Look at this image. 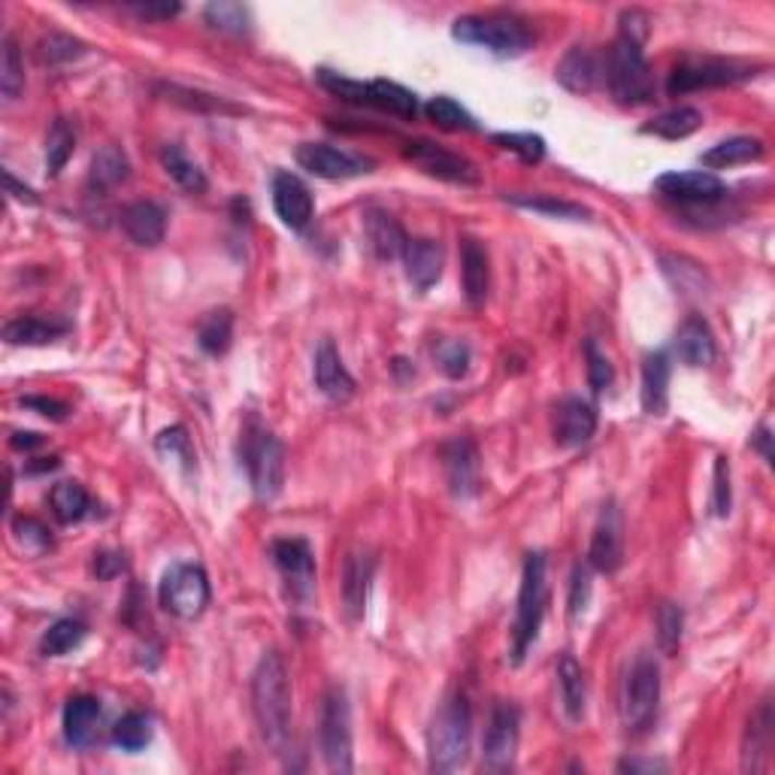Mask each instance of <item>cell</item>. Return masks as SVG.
Here are the masks:
<instances>
[{"instance_id": "277c9868", "label": "cell", "mask_w": 775, "mask_h": 775, "mask_svg": "<svg viewBox=\"0 0 775 775\" xmlns=\"http://www.w3.org/2000/svg\"><path fill=\"white\" fill-rule=\"evenodd\" d=\"M451 37L467 43V46H482V49L500 55V58H516V55L528 52L533 43V34L521 19L500 13L463 15L451 27Z\"/></svg>"}, {"instance_id": "d6a6232c", "label": "cell", "mask_w": 775, "mask_h": 775, "mask_svg": "<svg viewBox=\"0 0 775 775\" xmlns=\"http://www.w3.org/2000/svg\"><path fill=\"white\" fill-rule=\"evenodd\" d=\"M367 107L382 109V112L397 116V119H415L419 100H415V95L409 88L397 85V82L376 80L367 82Z\"/></svg>"}, {"instance_id": "9f6ffc18", "label": "cell", "mask_w": 775, "mask_h": 775, "mask_svg": "<svg viewBox=\"0 0 775 775\" xmlns=\"http://www.w3.org/2000/svg\"><path fill=\"white\" fill-rule=\"evenodd\" d=\"M712 512L724 518L734 506V488H730V463L727 458H715V479H712Z\"/></svg>"}, {"instance_id": "11a10c76", "label": "cell", "mask_w": 775, "mask_h": 775, "mask_svg": "<svg viewBox=\"0 0 775 775\" xmlns=\"http://www.w3.org/2000/svg\"><path fill=\"white\" fill-rule=\"evenodd\" d=\"M585 361H588V385L594 388V391H606L609 385H613V364H609V358L600 352L597 342L588 340L585 342Z\"/></svg>"}, {"instance_id": "30bf717a", "label": "cell", "mask_w": 775, "mask_h": 775, "mask_svg": "<svg viewBox=\"0 0 775 775\" xmlns=\"http://www.w3.org/2000/svg\"><path fill=\"white\" fill-rule=\"evenodd\" d=\"M754 76L751 64L742 61H727V58H685L679 61L673 73H669L667 92L676 95H691V92H703V88H722V85H734Z\"/></svg>"}, {"instance_id": "db71d44e", "label": "cell", "mask_w": 775, "mask_h": 775, "mask_svg": "<svg viewBox=\"0 0 775 775\" xmlns=\"http://www.w3.org/2000/svg\"><path fill=\"white\" fill-rule=\"evenodd\" d=\"M155 449L161 451L164 458H173V461L185 463V467H191V461H194V451H191V439L189 434H185V427H167V431H161L158 434V439H155Z\"/></svg>"}, {"instance_id": "7c38bea8", "label": "cell", "mask_w": 775, "mask_h": 775, "mask_svg": "<svg viewBox=\"0 0 775 775\" xmlns=\"http://www.w3.org/2000/svg\"><path fill=\"white\" fill-rule=\"evenodd\" d=\"M407 161H412L422 173L434 179H443V182H451V185H476L479 173L473 164L455 155V152L443 149L436 143H427V140H415V143H407Z\"/></svg>"}, {"instance_id": "7402d4cb", "label": "cell", "mask_w": 775, "mask_h": 775, "mask_svg": "<svg viewBox=\"0 0 775 775\" xmlns=\"http://www.w3.org/2000/svg\"><path fill=\"white\" fill-rule=\"evenodd\" d=\"M773 724V703L763 700L761 706L754 709V715L749 718V727H746V746H742V770H746V773H763V770L770 766L775 734Z\"/></svg>"}, {"instance_id": "4316f807", "label": "cell", "mask_w": 775, "mask_h": 775, "mask_svg": "<svg viewBox=\"0 0 775 775\" xmlns=\"http://www.w3.org/2000/svg\"><path fill=\"white\" fill-rule=\"evenodd\" d=\"M122 231L136 245H158L167 231V216L158 204L152 201H136L122 209Z\"/></svg>"}, {"instance_id": "60d3db41", "label": "cell", "mask_w": 775, "mask_h": 775, "mask_svg": "<svg viewBox=\"0 0 775 775\" xmlns=\"http://www.w3.org/2000/svg\"><path fill=\"white\" fill-rule=\"evenodd\" d=\"M85 640V625L76 621V618H61L55 621L40 640V652L46 657H64L68 652H73L80 642Z\"/></svg>"}, {"instance_id": "c3c4849f", "label": "cell", "mask_w": 775, "mask_h": 775, "mask_svg": "<svg viewBox=\"0 0 775 775\" xmlns=\"http://www.w3.org/2000/svg\"><path fill=\"white\" fill-rule=\"evenodd\" d=\"M204 15L209 25L216 27V31H225V34H243L245 25H249V10L240 7V3H228V0L209 3Z\"/></svg>"}, {"instance_id": "ffe728a7", "label": "cell", "mask_w": 775, "mask_h": 775, "mask_svg": "<svg viewBox=\"0 0 775 775\" xmlns=\"http://www.w3.org/2000/svg\"><path fill=\"white\" fill-rule=\"evenodd\" d=\"M594 434H597V412L591 403L579 400V397H567L555 409V439H558V446L576 449V446H585Z\"/></svg>"}, {"instance_id": "3957f363", "label": "cell", "mask_w": 775, "mask_h": 775, "mask_svg": "<svg viewBox=\"0 0 775 775\" xmlns=\"http://www.w3.org/2000/svg\"><path fill=\"white\" fill-rule=\"evenodd\" d=\"M240 458H243L249 485L258 500H273L286 485V449L282 443L267 431L258 419H249L240 439Z\"/></svg>"}, {"instance_id": "ee69618b", "label": "cell", "mask_w": 775, "mask_h": 775, "mask_svg": "<svg viewBox=\"0 0 775 775\" xmlns=\"http://www.w3.org/2000/svg\"><path fill=\"white\" fill-rule=\"evenodd\" d=\"M0 92L7 100L25 92V68H22V55L13 37H3V52H0Z\"/></svg>"}, {"instance_id": "f35d334b", "label": "cell", "mask_w": 775, "mask_h": 775, "mask_svg": "<svg viewBox=\"0 0 775 775\" xmlns=\"http://www.w3.org/2000/svg\"><path fill=\"white\" fill-rule=\"evenodd\" d=\"M128 173H131V164H128L119 146H104L92 158V185H97L100 191L119 189L128 179Z\"/></svg>"}, {"instance_id": "8d00e7d4", "label": "cell", "mask_w": 775, "mask_h": 775, "mask_svg": "<svg viewBox=\"0 0 775 775\" xmlns=\"http://www.w3.org/2000/svg\"><path fill=\"white\" fill-rule=\"evenodd\" d=\"M233 340V313L231 310H213V313L204 315V322L197 327V346L204 349L206 354H225L231 349Z\"/></svg>"}, {"instance_id": "f1b7e54d", "label": "cell", "mask_w": 775, "mask_h": 775, "mask_svg": "<svg viewBox=\"0 0 775 775\" xmlns=\"http://www.w3.org/2000/svg\"><path fill=\"white\" fill-rule=\"evenodd\" d=\"M97 724H100V703L95 697H73L64 706V739L73 749L92 746V739L97 736Z\"/></svg>"}, {"instance_id": "ba28073f", "label": "cell", "mask_w": 775, "mask_h": 775, "mask_svg": "<svg viewBox=\"0 0 775 775\" xmlns=\"http://www.w3.org/2000/svg\"><path fill=\"white\" fill-rule=\"evenodd\" d=\"M661 703V667L652 657H637L621 688V722L627 730L640 734L657 715Z\"/></svg>"}, {"instance_id": "6f0895ef", "label": "cell", "mask_w": 775, "mask_h": 775, "mask_svg": "<svg viewBox=\"0 0 775 775\" xmlns=\"http://www.w3.org/2000/svg\"><path fill=\"white\" fill-rule=\"evenodd\" d=\"M588 597H591V572H588V567H576V572H572V585H570V618L572 621L585 613Z\"/></svg>"}, {"instance_id": "f546056e", "label": "cell", "mask_w": 775, "mask_h": 775, "mask_svg": "<svg viewBox=\"0 0 775 775\" xmlns=\"http://www.w3.org/2000/svg\"><path fill=\"white\" fill-rule=\"evenodd\" d=\"M68 334L64 322H52V318H40V315H22L3 325V340L10 346H49L58 337Z\"/></svg>"}, {"instance_id": "816d5d0a", "label": "cell", "mask_w": 775, "mask_h": 775, "mask_svg": "<svg viewBox=\"0 0 775 775\" xmlns=\"http://www.w3.org/2000/svg\"><path fill=\"white\" fill-rule=\"evenodd\" d=\"M434 358L449 379H461L470 370V349L461 340H439L434 346Z\"/></svg>"}, {"instance_id": "be15d7a7", "label": "cell", "mask_w": 775, "mask_h": 775, "mask_svg": "<svg viewBox=\"0 0 775 775\" xmlns=\"http://www.w3.org/2000/svg\"><path fill=\"white\" fill-rule=\"evenodd\" d=\"M10 446H13L15 451H34L43 446V436L31 434V431H19V434H13V439H10Z\"/></svg>"}, {"instance_id": "4fadbf2b", "label": "cell", "mask_w": 775, "mask_h": 775, "mask_svg": "<svg viewBox=\"0 0 775 775\" xmlns=\"http://www.w3.org/2000/svg\"><path fill=\"white\" fill-rule=\"evenodd\" d=\"M625 560V524H621V512L618 506L609 500L603 506V512L597 518V528L591 536V548H588V567H594L597 572L613 576Z\"/></svg>"}, {"instance_id": "bcb514c9", "label": "cell", "mask_w": 775, "mask_h": 775, "mask_svg": "<svg viewBox=\"0 0 775 775\" xmlns=\"http://www.w3.org/2000/svg\"><path fill=\"white\" fill-rule=\"evenodd\" d=\"M512 204L521 206V209H533V213H543V216H555V218H572V221H582V218H591L585 206L570 204V201H560V197H528V194H512L509 197Z\"/></svg>"}, {"instance_id": "7bdbcfd3", "label": "cell", "mask_w": 775, "mask_h": 775, "mask_svg": "<svg viewBox=\"0 0 775 775\" xmlns=\"http://www.w3.org/2000/svg\"><path fill=\"white\" fill-rule=\"evenodd\" d=\"M424 112H427V119H431L436 128H443V131H476V119H473L458 100H451V97H434V100L424 107Z\"/></svg>"}, {"instance_id": "91938a15", "label": "cell", "mask_w": 775, "mask_h": 775, "mask_svg": "<svg viewBox=\"0 0 775 775\" xmlns=\"http://www.w3.org/2000/svg\"><path fill=\"white\" fill-rule=\"evenodd\" d=\"M97 579H116L119 572H124V555L119 552H100L95 558Z\"/></svg>"}, {"instance_id": "7dc6e473", "label": "cell", "mask_w": 775, "mask_h": 775, "mask_svg": "<svg viewBox=\"0 0 775 775\" xmlns=\"http://www.w3.org/2000/svg\"><path fill=\"white\" fill-rule=\"evenodd\" d=\"M657 645L664 654H676L681 645V627H685V615L676 603H661L657 606Z\"/></svg>"}, {"instance_id": "484cf974", "label": "cell", "mask_w": 775, "mask_h": 775, "mask_svg": "<svg viewBox=\"0 0 775 775\" xmlns=\"http://www.w3.org/2000/svg\"><path fill=\"white\" fill-rule=\"evenodd\" d=\"M669 364L667 352H652L642 361V409L649 415H664L669 407Z\"/></svg>"}, {"instance_id": "9c48e42d", "label": "cell", "mask_w": 775, "mask_h": 775, "mask_svg": "<svg viewBox=\"0 0 775 775\" xmlns=\"http://www.w3.org/2000/svg\"><path fill=\"white\" fill-rule=\"evenodd\" d=\"M158 600L164 613H170L179 621H194L209 606V579L197 564H177L164 572Z\"/></svg>"}, {"instance_id": "f907efd6", "label": "cell", "mask_w": 775, "mask_h": 775, "mask_svg": "<svg viewBox=\"0 0 775 775\" xmlns=\"http://www.w3.org/2000/svg\"><path fill=\"white\" fill-rule=\"evenodd\" d=\"M315 76L322 82V88H327L334 97L349 100V104H358V107H367V82L349 80V76H340V73H334V70H318Z\"/></svg>"}, {"instance_id": "836d02e7", "label": "cell", "mask_w": 775, "mask_h": 775, "mask_svg": "<svg viewBox=\"0 0 775 775\" xmlns=\"http://www.w3.org/2000/svg\"><path fill=\"white\" fill-rule=\"evenodd\" d=\"M558 688L560 703L567 709L570 722H579L585 715V673L570 654H564L558 661Z\"/></svg>"}, {"instance_id": "f6af8a7d", "label": "cell", "mask_w": 775, "mask_h": 775, "mask_svg": "<svg viewBox=\"0 0 775 775\" xmlns=\"http://www.w3.org/2000/svg\"><path fill=\"white\" fill-rule=\"evenodd\" d=\"M85 52H88V46L76 37H68V34H49L37 43V58L43 64H70Z\"/></svg>"}, {"instance_id": "9a60e30c", "label": "cell", "mask_w": 775, "mask_h": 775, "mask_svg": "<svg viewBox=\"0 0 775 775\" xmlns=\"http://www.w3.org/2000/svg\"><path fill=\"white\" fill-rule=\"evenodd\" d=\"M657 194H664L669 201H679L688 206H709L718 204L727 197V185L715 173L691 170V173H664L654 182Z\"/></svg>"}, {"instance_id": "6da1fadb", "label": "cell", "mask_w": 775, "mask_h": 775, "mask_svg": "<svg viewBox=\"0 0 775 775\" xmlns=\"http://www.w3.org/2000/svg\"><path fill=\"white\" fill-rule=\"evenodd\" d=\"M252 709L258 718L261 736L273 754H291V681H288L286 661L276 652H264V657L252 676Z\"/></svg>"}, {"instance_id": "e7e4bbea", "label": "cell", "mask_w": 775, "mask_h": 775, "mask_svg": "<svg viewBox=\"0 0 775 775\" xmlns=\"http://www.w3.org/2000/svg\"><path fill=\"white\" fill-rule=\"evenodd\" d=\"M770 439H773V436H770V431H766V427H761V431H758V436H754V446H758V449L763 451V458H766V461H773V449H770Z\"/></svg>"}, {"instance_id": "6125c7cd", "label": "cell", "mask_w": 775, "mask_h": 775, "mask_svg": "<svg viewBox=\"0 0 775 775\" xmlns=\"http://www.w3.org/2000/svg\"><path fill=\"white\" fill-rule=\"evenodd\" d=\"M3 182H7V194H13L15 201H22V204L27 206H37V194L27 189V185H22L10 170H3Z\"/></svg>"}, {"instance_id": "74e56055", "label": "cell", "mask_w": 775, "mask_h": 775, "mask_svg": "<svg viewBox=\"0 0 775 775\" xmlns=\"http://www.w3.org/2000/svg\"><path fill=\"white\" fill-rule=\"evenodd\" d=\"M49 506H52L55 518H58L61 524H76V521H82L85 512H88V491L82 488L80 482L64 479V482H58L52 494H49Z\"/></svg>"}, {"instance_id": "e575fe53", "label": "cell", "mask_w": 775, "mask_h": 775, "mask_svg": "<svg viewBox=\"0 0 775 775\" xmlns=\"http://www.w3.org/2000/svg\"><path fill=\"white\" fill-rule=\"evenodd\" d=\"M703 128V112L694 107H676L669 112H661L657 119L645 124V134L661 136V140H685V136L697 134Z\"/></svg>"}, {"instance_id": "f5cc1de1", "label": "cell", "mask_w": 775, "mask_h": 775, "mask_svg": "<svg viewBox=\"0 0 775 775\" xmlns=\"http://www.w3.org/2000/svg\"><path fill=\"white\" fill-rule=\"evenodd\" d=\"M494 143L524 164H540L545 158V140L540 134H494Z\"/></svg>"}, {"instance_id": "ac0fdd59", "label": "cell", "mask_w": 775, "mask_h": 775, "mask_svg": "<svg viewBox=\"0 0 775 775\" xmlns=\"http://www.w3.org/2000/svg\"><path fill=\"white\" fill-rule=\"evenodd\" d=\"M273 209L282 218V225L291 231H303L313 221L315 204L310 189L291 173H276L273 177Z\"/></svg>"}, {"instance_id": "b9f144b4", "label": "cell", "mask_w": 775, "mask_h": 775, "mask_svg": "<svg viewBox=\"0 0 775 775\" xmlns=\"http://www.w3.org/2000/svg\"><path fill=\"white\" fill-rule=\"evenodd\" d=\"M112 742L124 751H140L152 742V718L143 712H128L112 727Z\"/></svg>"}, {"instance_id": "44dd1931", "label": "cell", "mask_w": 775, "mask_h": 775, "mask_svg": "<svg viewBox=\"0 0 775 775\" xmlns=\"http://www.w3.org/2000/svg\"><path fill=\"white\" fill-rule=\"evenodd\" d=\"M313 376H315V388H318L327 400H334V403H346V400L354 395L352 373L346 370L340 352H337V346H334L330 340L322 342L318 352H315Z\"/></svg>"}, {"instance_id": "cb8c5ba5", "label": "cell", "mask_w": 775, "mask_h": 775, "mask_svg": "<svg viewBox=\"0 0 775 775\" xmlns=\"http://www.w3.org/2000/svg\"><path fill=\"white\" fill-rule=\"evenodd\" d=\"M461 282L467 303H470L473 310L485 306L491 286L488 252H485V245L473 240V237H463L461 240Z\"/></svg>"}, {"instance_id": "d4e9b609", "label": "cell", "mask_w": 775, "mask_h": 775, "mask_svg": "<svg viewBox=\"0 0 775 775\" xmlns=\"http://www.w3.org/2000/svg\"><path fill=\"white\" fill-rule=\"evenodd\" d=\"M364 231H367V243L373 249V255L379 261H395L403 258V249H407V233L400 228L391 213L385 209H367L364 216Z\"/></svg>"}, {"instance_id": "680465c9", "label": "cell", "mask_w": 775, "mask_h": 775, "mask_svg": "<svg viewBox=\"0 0 775 775\" xmlns=\"http://www.w3.org/2000/svg\"><path fill=\"white\" fill-rule=\"evenodd\" d=\"M25 409H34V412H40V415H46V419H52V422H64L68 419L70 407L64 403V400H55V397H22L19 400Z\"/></svg>"}, {"instance_id": "8fae6325", "label": "cell", "mask_w": 775, "mask_h": 775, "mask_svg": "<svg viewBox=\"0 0 775 775\" xmlns=\"http://www.w3.org/2000/svg\"><path fill=\"white\" fill-rule=\"evenodd\" d=\"M518 727H521V712L512 703H497L491 709L488 730H485V742H482V763L488 773L512 770L518 751Z\"/></svg>"}, {"instance_id": "52a82bcc", "label": "cell", "mask_w": 775, "mask_h": 775, "mask_svg": "<svg viewBox=\"0 0 775 775\" xmlns=\"http://www.w3.org/2000/svg\"><path fill=\"white\" fill-rule=\"evenodd\" d=\"M318 749L330 773H352V709L342 688H330L322 703Z\"/></svg>"}, {"instance_id": "1f68e13d", "label": "cell", "mask_w": 775, "mask_h": 775, "mask_svg": "<svg viewBox=\"0 0 775 775\" xmlns=\"http://www.w3.org/2000/svg\"><path fill=\"white\" fill-rule=\"evenodd\" d=\"M597 58L576 46L570 52L564 55V61L558 64V82L567 88V92H576V95H588L597 82Z\"/></svg>"}, {"instance_id": "2e32d148", "label": "cell", "mask_w": 775, "mask_h": 775, "mask_svg": "<svg viewBox=\"0 0 775 775\" xmlns=\"http://www.w3.org/2000/svg\"><path fill=\"white\" fill-rule=\"evenodd\" d=\"M443 467H446V479H449V488L455 497H476L482 488V461H479L476 443L458 436L443 446Z\"/></svg>"}, {"instance_id": "8992f818", "label": "cell", "mask_w": 775, "mask_h": 775, "mask_svg": "<svg viewBox=\"0 0 775 775\" xmlns=\"http://www.w3.org/2000/svg\"><path fill=\"white\" fill-rule=\"evenodd\" d=\"M545 603H548V588H545V555L533 552L524 560L521 572V591H518L516 625H512V661L521 664L524 654L536 640L540 625H543Z\"/></svg>"}, {"instance_id": "83f0119b", "label": "cell", "mask_w": 775, "mask_h": 775, "mask_svg": "<svg viewBox=\"0 0 775 775\" xmlns=\"http://www.w3.org/2000/svg\"><path fill=\"white\" fill-rule=\"evenodd\" d=\"M676 354H679L681 364H688V367H709L715 361V354H718L715 337H712V330H709L703 318L691 315L679 327V334H676Z\"/></svg>"}, {"instance_id": "5bb4252c", "label": "cell", "mask_w": 775, "mask_h": 775, "mask_svg": "<svg viewBox=\"0 0 775 775\" xmlns=\"http://www.w3.org/2000/svg\"><path fill=\"white\" fill-rule=\"evenodd\" d=\"M273 564L282 572L288 591L298 600H306L315 591V558L306 540H276Z\"/></svg>"}, {"instance_id": "681fc988", "label": "cell", "mask_w": 775, "mask_h": 775, "mask_svg": "<svg viewBox=\"0 0 775 775\" xmlns=\"http://www.w3.org/2000/svg\"><path fill=\"white\" fill-rule=\"evenodd\" d=\"M13 540L25 548V555H40L52 545V533L37 518H15Z\"/></svg>"}, {"instance_id": "d6986e66", "label": "cell", "mask_w": 775, "mask_h": 775, "mask_svg": "<svg viewBox=\"0 0 775 775\" xmlns=\"http://www.w3.org/2000/svg\"><path fill=\"white\" fill-rule=\"evenodd\" d=\"M373 572H376V558L370 552H349V558L342 564V606L352 621H358L367 609Z\"/></svg>"}, {"instance_id": "603a6c76", "label": "cell", "mask_w": 775, "mask_h": 775, "mask_svg": "<svg viewBox=\"0 0 775 775\" xmlns=\"http://www.w3.org/2000/svg\"><path fill=\"white\" fill-rule=\"evenodd\" d=\"M443 245L436 240H427V237H419V240H409L407 249H403V264H407V279L412 282L415 291H427L439 282L443 276Z\"/></svg>"}, {"instance_id": "ab89813d", "label": "cell", "mask_w": 775, "mask_h": 775, "mask_svg": "<svg viewBox=\"0 0 775 775\" xmlns=\"http://www.w3.org/2000/svg\"><path fill=\"white\" fill-rule=\"evenodd\" d=\"M73 149H76V131L70 128L68 119H55L49 136H46V170H49V177H58L68 167Z\"/></svg>"}, {"instance_id": "4dcf8cb0", "label": "cell", "mask_w": 775, "mask_h": 775, "mask_svg": "<svg viewBox=\"0 0 775 775\" xmlns=\"http://www.w3.org/2000/svg\"><path fill=\"white\" fill-rule=\"evenodd\" d=\"M763 158V143L758 136H734V140H724L718 146H712L709 152H703V167L709 170H727V167H739V164L761 161Z\"/></svg>"}, {"instance_id": "7a4b0ae2", "label": "cell", "mask_w": 775, "mask_h": 775, "mask_svg": "<svg viewBox=\"0 0 775 775\" xmlns=\"http://www.w3.org/2000/svg\"><path fill=\"white\" fill-rule=\"evenodd\" d=\"M470 736H473V712L467 697H449L436 709L431 734H427V751H431V770L436 773H455L463 766L470 754Z\"/></svg>"}, {"instance_id": "d590c367", "label": "cell", "mask_w": 775, "mask_h": 775, "mask_svg": "<svg viewBox=\"0 0 775 775\" xmlns=\"http://www.w3.org/2000/svg\"><path fill=\"white\" fill-rule=\"evenodd\" d=\"M161 164H164V170H167V177L173 179L179 189L189 191V194H204V191L209 189L204 170L191 161L189 155L179 149V146H164Z\"/></svg>"}, {"instance_id": "94428289", "label": "cell", "mask_w": 775, "mask_h": 775, "mask_svg": "<svg viewBox=\"0 0 775 775\" xmlns=\"http://www.w3.org/2000/svg\"><path fill=\"white\" fill-rule=\"evenodd\" d=\"M140 19H155V22H164V19H173V15H179V3H136V7H131Z\"/></svg>"}, {"instance_id": "5b68a950", "label": "cell", "mask_w": 775, "mask_h": 775, "mask_svg": "<svg viewBox=\"0 0 775 775\" xmlns=\"http://www.w3.org/2000/svg\"><path fill=\"white\" fill-rule=\"evenodd\" d=\"M606 82H609V92H613L615 100L625 104V107H637V104L652 100L654 76L640 43L618 34V40L609 49V61H606Z\"/></svg>"}, {"instance_id": "e0dca14e", "label": "cell", "mask_w": 775, "mask_h": 775, "mask_svg": "<svg viewBox=\"0 0 775 775\" xmlns=\"http://www.w3.org/2000/svg\"><path fill=\"white\" fill-rule=\"evenodd\" d=\"M298 164L318 179H352L367 173L370 164L327 143H300Z\"/></svg>"}]
</instances>
